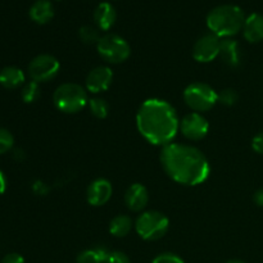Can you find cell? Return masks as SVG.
Returning <instances> with one entry per match:
<instances>
[{"label": "cell", "mask_w": 263, "mask_h": 263, "mask_svg": "<svg viewBox=\"0 0 263 263\" xmlns=\"http://www.w3.org/2000/svg\"><path fill=\"white\" fill-rule=\"evenodd\" d=\"M159 158L164 172L179 184L195 186L210 176V162L195 146L171 143L162 148Z\"/></svg>", "instance_id": "cell-1"}, {"label": "cell", "mask_w": 263, "mask_h": 263, "mask_svg": "<svg viewBox=\"0 0 263 263\" xmlns=\"http://www.w3.org/2000/svg\"><path fill=\"white\" fill-rule=\"evenodd\" d=\"M136 126L146 141L153 145L171 144L180 128L176 109L163 99H148L136 113Z\"/></svg>", "instance_id": "cell-2"}, {"label": "cell", "mask_w": 263, "mask_h": 263, "mask_svg": "<svg viewBox=\"0 0 263 263\" xmlns=\"http://www.w3.org/2000/svg\"><path fill=\"white\" fill-rule=\"evenodd\" d=\"M208 28L217 37L228 39L240 32L246 22V14L238 5L223 4L213 8L207 14Z\"/></svg>", "instance_id": "cell-3"}, {"label": "cell", "mask_w": 263, "mask_h": 263, "mask_svg": "<svg viewBox=\"0 0 263 263\" xmlns=\"http://www.w3.org/2000/svg\"><path fill=\"white\" fill-rule=\"evenodd\" d=\"M53 102L58 110L73 115L86 107L89 98H87V91L81 85L66 82L59 85L55 89L53 94Z\"/></svg>", "instance_id": "cell-4"}, {"label": "cell", "mask_w": 263, "mask_h": 263, "mask_svg": "<svg viewBox=\"0 0 263 263\" xmlns=\"http://www.w3.org/2000/svg\"><path fill=\"white\" fill-rule=\"evenodd\" d=\"M170 221L158 211H148L141 213L135 222V230L144 240H158L168 231Z\"/></svg>", "instance_id": "cell-5"}, {"label": "cell", "mask_w": 263, "mask_h": 263, "mask_svg": "<svg viewBox=\"0 0 263 263\" xmlns=\"http://www.w3.org/2000/svg\"><path fill=\"white\" fill-rule=\"evenodd\" d=\"M218 92L211 85L204 82H193L185 89L184 100L194 112H207L218 103Z\"/></svg>", "instance_id": "cell-6"}, {"label": "cell", "mask_w": 263, "mask_h": 263, "mask_svg": "<svg viewBox=\"0 0 263 263\" xmlns=\"http://www.w3.org/2000/svg\"><path fill=\"white\" fill-rule=\"evenodd\" d=\"M97 50L105 62L112 64L123 63L131 54L130 44L116 33L102 36L97 44Z\"/></svg>", "instance_id": "cell-7"}, {"label": "cell", "mask_w": 263, "mask_h": 263, "mask_svg": "<svg viewBox=\"0 0 263 263\" xmlns=\"http://www.w3.org/2000/svg\"><path fill=\"white\" fill-rule=\"evenodd\" d=\"M61 64L55 57L50 54H40L28 64V74L35 82H46L58 74Z\"/></svg>", "instance_id": "cell-8"}, {"label": "cell", "mask_w": 263, "mask_h": 263, "mask_svg": "<svg viewBox=\"0 0 263 263\" xmlns=\"http://www.w3.org/2000/svg\"><path fill=\"white\" fill-rule=\"evenodd\" d=\"M179 130L189 140H202L210 131V123L204 116L197 112H192L185 116L182 120H180Z\"/></svg>", "instance_id": "cell-9"}, {"label": "cell", "mask_w": 263, "mask_h": 263, "mask_svg": "<svg viewBox=\"0 0 263 263\" xmlns=\"http://www.w3.org/2000/svg\"><path fill=\"white\" fill-rule=\"evenodd\" d=\"M221 40L213 33H207L197 40L193 48V57L199 63H210L220 55Z\"/></svg>", "instance_id": "cell-10"}, {"label": "cell", "mask_w": 263, "mask_h": 263, "mask_svg": "<svg viewBox=\"0 0 263 263\" xmlns=\"http://www.w3.org/2000/svg\"><path fill=\"white\" fill-rule=\"evenodd\" d=\"M113 81V72L107 66H98L92 68L86 76V90L98 94L109 89Z\"/></svg>", "instance_id": "cell-11"}, {"label": "cell", "mask_w": 263, "mask_h": 263, "mask_svg": "<svg viewBox=\"0 0 263 263\" xmlns=\"http://www.w3.org/2000/svg\"><path fill=\"white\" fill-rule=\"evenodd\" d=\"M112 193V184L107 179H97L87 186L86 199L89 204L94 205V207H100L109 202Z\"/></svg>", "instance_id": "cell-12"}, {"label": "cell", "mask_w": 263, "mask_h": 263, "mask_svg": "<svg viewBox=\"0 0 263 263\" xmlns=\"http://www.w3.org/2000/svg\"><path fill=\"white\" fill-rule=\"evenodd\" d=\"M149 193L141 184H133L125 193L126 207L133 212H140L148 205Z\"/></svg>", "instance_id": "cell-13"}, {"label": "cell", "mask_w": 263, "mask_h": 263, "mask_svg": "<svg viewBox=\"0 0 263 263\" xmlns=\"http://www.w3.org/2000/svg\"><path fill=\"white\" fill-rule=\"evenodd\" d=\"M94 23L97 27L102 31H108L113 27L117 20V12L110 3L103 2L97 5L92 13Z\"/></svg>", "instance_id": "cell-14"}, {"label": "cell", "mask_w": 263, "mask_h": 263, "mask_svg": "<svg viewBox=\"0 0 263 263\" xmlns=\"http://www.w3.org/2000/svg\"><path fill=\"white\" fill-rule=\"evenodd\" d=\"M243 35L248 43L256 44L263 40V14L252 13L246 18Z\"/></svg>", "instance_id": "cell-15"}, {"label": "cell", "mask_w": 263, "mask_h": 263, "mask_svg": "<svg viewBox=\"0 0 263 263\" xmlns=\"http://www.w3.org/2000/svg\"><path fill=\"white\" fill-rule=\"evenodd\" d=\"M220 57L229 67H238L241 62V49L238 41L231 37L222 39L220 45Z\"/></svg>", "instance_id": "cell-16"}, {"label": "cell", "mask_w": 263, "mask_h": 263, "mask_svg": "<svg viewBox=\"0 0 263 263\" xmlns=\"http://www.w3.org/2000/svg\"><path fill=\"white\" fill-rule=\"evenodd\" d=\"M30 18L37 25H46L54 17V7L50 0H37L30 8Z\"/></svg>", "instance_id": "cell-17"}, {"label": "cell", "mask_w": 263, "mask_h": 263, "mask_svg": "<svg viewBox=\"0 0 263 263\" xmlns=\"http://www.w3.org/2000/svg\"><path fill=\"white\" fill-rule=\"evenodd\" d=\"M26 76L18 67H5L0 71V85L5 89H17L25 84Z\"/></svg>", "instance_id": "cell-18"}, {"label": "cell", "mask_w": 263, "mask_h": 263, "mask_svg": "<svg viewBox=\"0 0 263 263\" xmlns=\"http://www.w3.org/2000/svg\"><path fill=\"white\" fill-rule=\"evenodd\" d=\"M133 229V220L130 216L118 215L112 218L109 223V233L116 238H123L127 235Z\"/></svg>", "instance_id": "cell-19"}, {"label": "cell", "mask_w": 263, "mask_h": 263, "mask_svg": "<svg viewBox=\"0 0 263 263\" xmlns=\"http://www.w3.org/2000/svg\"><path fill=\"white\" fill-rule=\"evenodd\" d=\"M109 251L104 247H94L79 253L76 263H104Z\"/></svg>", "instance_id": "cell-20"}, {"label": "cell", "mask_w": 263, "mask_h": 263, "mask_svg": "<svg viewBox=\"0 0 263 263\" xmlns=\"http://www.w3.org/2000/svg\"><path fill=\"white\" fill-rule=\"evenodd\" d=\"M89 109L91 112V115L94 117L99 118V120H103L108 116L109 113V104L105 99H102V98H92V99H89Z\"/></svg>", "instance_id": "cell-21"}, {"label": "cell", "mask_w": 263, "mask_h": 263, "mask_svg": "<svg viewBox=\"0 0 263 263\" xmlns=\"http://www.w3.org/2000/svg\"><path fill=\"white\" fill-rule=\"evenodd\" d=\"M40 97V87L39 84L35 81H30L25 84L22 91H21V98L25 103H35Z\"/></svg>", "instance_id": "cell-22"}, {"label": "cell", "mask_w": 263, "mask_h": 263, "mask_svg": "<svg viewBox=\"0 0 263 263\" xmlns=\"http://www.w3.org/2000/svg\"><path fill=\"white\" fill-rule=\"evenodd\" d=\"M79 36L82 43L85 44H98L102 36L99 35V28L94 26H82L79 30Z\"/></svg>", "instance_id": "cell-23"}, {"label": "cell", "mask_w": 263, "mask_h": 263, "mask_svg": "<svg viewBox=\"0 0 263 263\" xmlns=\"http://www.w3.org/2000/svg\"><path fill=\"white\" fill-rule=\"evenodd\" d=\"M14 138L7 128L0 127V154H4L13 148Z\"/></svg>", "instance_id": "cell-24"}, {"label": "cell", "mask_w": 263, "mask_h": 263, "mask_svg": "<svg viewBox=\"0 0 263 263\" xmlns=\"http://www.w3.org/2000/svg\"><path fill=\"white\" fill-rule=\"evenodd\" d=\"M238 92L234 89H225L221 92H218L217 100L218 103H221L222 105H226V107H231V105L235 104L238 102Z\"/></svg>", "instance_id": "cell-25"}, {"label": "cell", "mask_w": 263, "mask_h": 263, "mask_svg": "<svg viewBox=\"0 0 263 263\" xmlns=\"http://www.w3.org/2000/svg\"><path fill=\"white\" fill-rule=\"evenodd\" d=\"M152 263H184L177 254L174 253H162L158 254Z\"/></svg>", "instance_id": "cell-26"}, {"label": "cell", "mask_w": 263, "mask_h": 263, "mask_svg": "<svg viewBox=\"0 0 263 263\" xmlns=\"http://www.w3.org/2000/svg\"><path fill=\"white\" fill-rule=\"evenodd\" d=\"M104 263H131V262H130V258H128L125 253L115 251V252H109V254H108V257L105 258Z\"/></svg>", "instance_id": "cell-27"}, {"label": "cell", "mask_w": 263, "mask_h": 263, "mask_svg": "<svg viewBox=\"0 0 263 263\" xmlns=\"http://www.w3.org/2000/svg\"><path fill=\"white\" fill-rule=\"evenodd\" d=\"M252 148L256 153L263 154V131L254 136L253 140H252Z\"/></svg>", "instance_id": "cell-28"}, {"label": "cell", "mask_w": 263, "mask_h": 263, "mask_svg": "<svg viewBox=\"0 0 263 263\" xmlns=\"http://www.w3.org/2000/svg\"><path fill=\"white\" fill-rule=\"evenodd\" d=\"M2 263H25V259L18 253H9L3 258Z\"/></svg>", "instance_id": "cell-29"}, {"label": "cell", "mask_w": 263, "mask_h": 263, "mask_svg": "<svg viewBox=\"0 0 263 263\" xmlns=\"http://www.w3.org/2000/svg\"><path fill=\"white\" fill-rule=\"evenodd\" d=\"M32 189H33V192H35L37 195H45L46 193H48L49 187L46 186V185L44 184V182L36 181L35 184H33Z\"/></svg>", "instance_id": "cell-30"}, {"label": "cell", "mask_w": 263, "mask_h": 263, "mask_svg": "<svg viewBox=\"0 0 263 263\" xmlns=\"http://www.w3.org/2000/svg\"><path fill=\"white\" fill-rule=\"evenodd\" d=\"M253 200L258 207H263V187L262 189L257 190L253 195Z\"/></svg>", "instance_id": "cell-31"}, {"label": "cell", "mask_w": 263, "mask_h": 263, "mask_svg": "<svg viewBox=\"0 0 263 263\" xmlns=\"http://www.w3.org/2000/svg\"><path fill=\"white\" fill-rule=\"evenodd\" d=\"M5 190H7V179L3 171H0V194H3Z\"/></svg>", "instance_id": "cell-32"}, {"label": "cell", "mask_w": 263, "mask_h": 263, "mask_svg": "<svg viewBox=\"0 0 263 263\" xmlns=\"http://www.w3.org/2000/svg\"><path fill=\"white\" fill-rule=\"evenodd\" d=\"M13 158H15L17 161H22L25 158V154H23V152L21 149H15L14 153H13Z\"/></svg>", "instance_id": "cell-33"}, {"label": "cell", "mask_w": 263, "mask_h": 263, "mask_svg": "<svg viewBox=\"0 0 263 263\" xmlns=\"http://www.w3.org/2000/svg\"><path fill=\"white\" fill-rule=\"evenodd\" d=\"M226 263H246V262H243L241 259H230V261H228Z\"/></svg>", "instance_id": "cell-34"}, {"label": "cell", "mask_w": 263, "mask_h": 263, "mask_svg": "<svg viewBox=\"0 0 263 263\" xmlns=\"http://www.w3.org/2000/svg\"><path fill=\"white\" fill-rule=\"evenodd\" d=\"M57 2H59V0H57Z\"/></svg>", "instance_id": "cell-35"}]
</instances>
